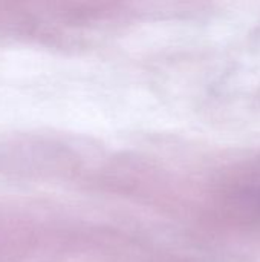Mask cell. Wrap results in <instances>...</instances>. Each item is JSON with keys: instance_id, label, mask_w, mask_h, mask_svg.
I'll use <instances>...</instances> for the list:
<instances>
[]
</instances>
